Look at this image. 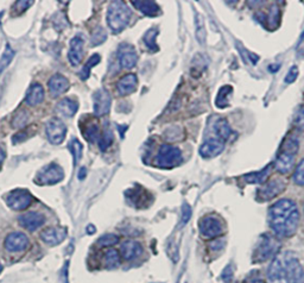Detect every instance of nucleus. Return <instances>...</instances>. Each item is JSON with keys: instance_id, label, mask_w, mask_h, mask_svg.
Here are the masks:
<instances>
[{"instance_id": "4", "label": "nucleus", "mask_w": 304, "mask_h": 283, "mask_svg": "<svg viewBox=\"0 0 304 283\" xmlns=\"http://www.w3.org/2000/svg\"><path fill=\"white\" fill-rule=\"evenodd\" d=\"M182 162V153L178 148L172 147L170 144H163L158 150L156 166L160 169H171L175 168Z\"/></svg>"}, {"instance_id": "6", "label": "nucleus", "mask_w": 304, "mask_h": 283, "mask_svg": "<svg viewBox=\"0 0 304 283\" xmlns=\"http://www.w3.org/2000/svg\"><path fill=\"white\" fill-rule=\"evenodd\" d=\"M199 230L201 236L205 239H213V238L221 236L223 232V224L217 217L207 216L200 220Z\"/></svg>"}, {"instance_id": "8", "label": "nucleus", "mask_w": 304, "mask_h": 283, "mask_svg": "<svg viewBox=\"0 0 304 283\" xmlns=\"http://www.w3.org/2000/svg\"><path fill=\"white\" fill-rule=\"evenodd\" d=\"M46 132L48 141L51 143V144L58 145L65 139L67 126H65V124L61 119L52 118L48 120V123L46 124Z\"/></svg>"}, {"instance_id": "14", "label": "nucleus", "mask_w": 304, "mask_h": 283, "mask_svg": "<svg viewBox=\"0 0 304 283\" xmlns=\"http://www.w3.org/2000/svg\"><path fill=\"white\" fill-rule=\"evenodd\" d=\"M225 148V142L219 138H208L202 143L200 147V155L204 159H213V157L219 156Z\"/></svg>"}, {"instance_id": "26", "label": "nucleus", "mask_w": 304, "mask_h": 283, "mask_svg": "<svg viewBox=\"0 0 304 283\" xmlns=\"http://www.w3.org/2000/svg\"><path fill=\"white\" fill-rule=\"evenodd\" d=\"M132 4L136 6V8H138L139 11L142 12L143 14L149 17H156L158 13H159V6H158L157 2L154 1H132Z\"/></svg>"}, {"instance_id": "47", "label": "nucleus", "mask_w": 304, "mask_h": 283, "mask_svg": "<svg viewBox=\"0 0 304 283\" xmlns=\"http://www.w3.org/2000/svg\"><path fill=\"white\" fill-rule=\"evenodd\" d=\"M31 4V1H18L16 2V6H14V10L17 11V13H22V12L28 10Z\"/></svg>"}, {"instance_id": "23", "label": "nucleus", "mask_w": 304, "mask_h": 283, "mask_svg": "<svg viewBox=\"0 0 304 283\" xmlns=\"http://www.w3.org/2000/svg\"><path fill=\"white\" fill-rule=\"evenodd\" d=\"M294 163H295L294 155H289L279 151L275 162V168L276 170L281 172V174H288V172L291 170V168L294 167Z\"/></svg>"}, {"instance_id": "5", "label": "nucleus", "mask_w": 304, "mask_h": 283, "mask_svg": "<svg viewBox=\"0 0 304 283\" xmlns=\"http://www.w3.org/2000/svg\"><path fill=\"white\" fill-rule=\"evenodd\" d=\"M64 177V171L56 163H50L44 168H42L37 174L36 183L41 186H50V184H56L61 182Z\"/></svg>"}, {"instance_id": "50", "label": "nucleus", "mask_w": 304, "mask_h": 283, "mask_svg": "<svg viewBox=\"0 0 304 283\" xmlns=\"http://www.w3.org/2000/svg\"><path fill=\"white\" fill-rule=\"evenodd\" d=\"M244 283H266L264 281V280L261 279H258V278H254V279H250V280H246Z\"/></svg>"}, {"instance_id": "10", "label": "nucleus", "mask_w": 304, "mask_h": 283, "mask_svg": "<svg viewBox=\"0 0 304 283\" xmlns=\"http://www.w3.org/2000/svg\"><path fill=\"white\" fill-rule=\"evenodd\" d=\"M93 100L94 114L97 115V117H102V115H106L107 113L109 112L112 105V98L111 94H109L106 89H98L93 95Z\"/></svg>"}, {"instance_id": "18", "label": "nucleus", "mask_w": 304, "mask_h": 283, "mask_svg": "<svg viewBox=\"0 0 304 283\" xmlns=\"http://www.w3.org/2000/svg\"><path fill=\"white\" fill-rule=\"evenodd\" d=\"M83 46H85V41H83L82 36H76L70 41V49L68 53V59H69L71 65H79L81 63L83 58Z\"/></svg>"}, {"instance_id": "51", "label": "nucleus", "mask_w": 304, "mask_h": 283, "mask_svg": "<svg viewBox=\"0 0 304 283\" xmlns=\"http://www.w3.org/2000/svg\"><path fill=\"white\" fill-rule=\"evenodd\" d=\"M86 174H87V169H86L85 167H82V168L80 169V172H79V178H80V180H83V178L86 177Z\"/></svg>"}, {"instance_id": "20", "label": "nucleus", "mask_w": 304, "mask_h": 283, "mask_svg": "<svg viewBox=\"0 0 304 283\" xmlns=\"http://www.w3.org/2000/svg\"><path fill=\"white\" fill-rule=\"evenodd\" d=\"M120 252L124 260L133 261L143 254V246L141 243L135 242V240H126L121 244Z\"/></svg>"}, {"instance_id": "24", "label": "nucleus", "mask_w": 304, "mask_h": 283, "mask_svg": "<svg viewBox=\"0 0 304 283\" xmlns=\"http://www.w3.org/2000/svg\"><path fill=\"white\" fill-rule=\"evenodd\" d=\"M271 168H272V165H267L263 170L254 171V172H250V174H246L244 176V181L247 183H253V184H264L267 181V178L270 176Z\"/></svg>"}, {"instance_id": "39", "label": "nucleus", "mask_w": 304, "mask_h": 283, "mask_svg": "<svg viewBox=\"0 0 304 283\" xmlns=\"http://www.w3.org/2000/svg\"><path fill=\"white\" fill-rule=\"evenodd\" d=\"M119 243V237L117 234L113 233H107L101 236L99 239H98V245L100 248H109V246L115 245V244Z\"/></svg>"}, {"instance_id": "49", "label": "nucleus", "mask_w": 304, "mask_h": 283, "mask_svg": "<svg viewBox=\"0 0 304 283\" xmlns=\"http://www.w3.org/2000/svg\"><path fill=\"white\" fill-rule=\"evenodd\" d=\"M210 248L213 250L222 249L223 248V242H221V240H214V242L210 244Z\"/></svg>"}, {"instance_id": "43", "label": "nucleus", "mask_w": 304, "mask_h": 283, "mask_svg": "<svg viewBox=\"0 0 304 283\" xmlns=\"http://www.w3.org/2000/svg\"><path fill=\"white\" fill-rule=\"evenodd\" d=\"M192 207L189 206V204H184L183 207H182V218H181V223H180V227H183L184 225L188 224V222H189L190 218H192Z\"/></svg>"}, {"instance_id": "32", "label": "nucleus", "mask_w": 304, "mask_h": 283, "mask_svg": "<svg viewBox=\"0 0 304 283\" xmlns=\"http://www.w3.org/2000/svg\"><path fill=\"white\" fill-rule=\"evenodd\" d=\"M83 136L85 138L87 139L88 142L94 143V142H99L100 139V130H99V125L97 123H91L86 126L85 131H83Z\"/></svg>"}, {"instance_id": "41", "label": "nucleus", "mask_w": 304, "mask_h": 283, "mask_svg": "<svg viewBox=\"0 0 304 283\" xmlns=\"http://www.w3.org/2000/svg\"><path fill=\"white\" fill-rule=\"evenodd\" d=\"M294 181L300 186H304V159L301 161L296 170H295Z\"/></svg>"}, {"instance_id": "1", "label": "nucleus", "mask_w": 304, "mask_h": 283, "mask_svg": "<svg viewBox=\"0 0 304 283\" xmlns=\"http://www.w3.org/2000/svg\"><path fill=\"white\" fill-rule=\"evenodd\" d=\"M269 220L271 228L276 234L281 237L294 236L300 223L297 205L290 199H281L271 206Z\"/></svg>"}, {"instance_id": "53", "label": "nucleus", "mask_w": 304, "mask_h": 283, "mask_svg": "<svg viewBox=\"0 0 304 283\" xmlns=\"http://www.w3.org/2000/svg\"><path fill=\"white\" fill-rule=\"evenodd\" d=\"M5 156H6V154H5L4 148H1V147H0V166H1V163L4 162Z\"/></svg>"}, {"instance_id": "9", "label": "nucleus", "mask_w": 304, "mask_h": 283, "mask_svg": "<svg viewBox=\"0 0 304 283\" xmlns=\"http://www.w3.org/2000/svg\"><path fill=\"white\" fill-rule=\"evenodd\" d=\"M285 278L288 283H304V269L295 257H285Z\"/></svg>"}, {"instance_id": "11", "label": "nucleus", "mask_w": 304, "mask_h": 283, "mask_svg": "<svg viewBox=\"0 0 304 283\" xmlns=\"http://www.w3.org/2000/svg\"><path fill=\"white\" fill-rule=\"evenodd\" d=\"M4 246L8 252H22L28 249L29 238L22 232H12L6 236Z\"/></svg>"}, {"instance_id": "25", "label": "nucleus", "mask_w": 304, "mask_h": 283, "mask_svg": "<svg viewBox=\"0 0 304 283\" xmlns=\"http://www.w3.org/2000/svg\"><path fill=\"white\" fill-rule=\"evenodd\" d=\"M77 109H79L77 101L69 99V98H65V99L61 100L56 105V112L62 114L63 117H73L77 112Z\"/></svg>"}, {"instance_id": "2", "label": "nucleus", "mask_w": 304, "mask_h": 283, "mask_svg": "<svg viewBox=\"0 0 304 283\" xmlns=\"http://www.w3.org/2000/svg\"><path fill=\"white\" fill-rule=\"evenodd\" d=\"M131 16L130 7L123 1H112L107 10V24L115 34L123 31L129 25Z\"/></svg>"}, {"instance_id": "27", "label": "nucleus", "mask_w": 304, "mask_h": 283, "mask_svg": "<svg viewBox=\"0 0 304 283\" xmlns=\"http://www.w3.org/2000/svg\"><path fill=\"white\" fill-rule=\"evenodd\" d=\"M214 132H215L216 138L225 142L232 135V129L225 119H220L214 124Z\"/></svg>"}, {"instance_id": "55", "label": "nucleus", "mask_w": 304, "mask_h": 283, "mask_svg": "<svg viewBox=\"0 0 304 283\" xmlns=\"http://www.w3.org/2000/svg\"><path fill=\"white\" fill-rule=\"evenodd\" d=\"M2 272V266H1V263H0V273Z\"/></svg>"}, {"instance_id": "19", "label": "nucleus", "mask_w": 304, "mask_h": 283, "mask_svg": "<svg viewBox=\"0 0 304 283\" xmlns=\"http://www.w3.org/2000/svg\"><path fill=\"white\" fill-rule=\"evenodd\" d=\"M48 86H49V91L51 97L57 98L68 91V88H69V81H68L67 77L61 75V74H55V75L50 77Z\"/></svg>"}, {"instance_id": "15", "label": "nucleus", "mask_w": 304, "mask_h": 283, "mask_svg": "<svg viewBox=\"0 0 304 283\" xmlns=\"http://www.w3.org/2000/svg\"><path fill=\"white\" fill-rule=\"evenodd\" d=\"M67 237V228L56 226V227H48L41 233V239L48 245H58Z\"/></svg>"}, {"instance_id": "30", "label": "nucleus", "mask_w": 304, "mask_h": 283, "mask_svg": "<svg viewBox=\"0 0 304 283\" xmlns=\"http://www.w3.org/2000/svg\"><path fill=\"white\" fill-rule=\"evenodd\" d=\"M100 61H101V56L99 54H93V55L88 58L87 63L83 65L82 69L80 70V77H81V80L86 81V80L89 77V75H91L92 68L95 67L98 63H100Z\"/></svg>"}, {"instance_id": "29", "label": "nucleus", "mask_w": 304, "mask_h": 283, "mask_svg": "<svg viewBox=\"0 0 304 283\" xmlns=\"http://www.w3.org/2000/svg\"><path fill=\"white\" fill-rule=\"evenodd\" d=\"M300 149V143L297 141L296 137H287V138L284 139L281 145V153H285L289 155H294V156H296L297 151H299Z\"/></svg>"}, {"instance_id": "35", "label": "nucleus", "mask_w": 304, "mask_h": 283, "mask_svg": "<svg viewBox=\"0 0 304 283\" xmlns=\"http://www.w3.org/2000/svg\"><path fill=\"white\" fill-rule=\"evenodd\" d=\"M195 25H196V38H198L199 43L203 46L205 42V28H204V19L201 14L198 13L195 18Z\"/></svg>"}, {"instance_id": "42", "label": "nucleus", "mask_w": 304, "mask_h": 283, "mask_svg": "<svg viewBox=\"0 0 304 283\" xmlns=\"http://www.w3.org/2000/svg\"><path fill=\"white\" fill-rule=\"evenodd\" d=\"M294 124L297 129L304 130V105L300 106V109L295 113Z\"/></svg>"}, {"instance_id": "21", "label": "nucleus", "mask_w": 304, "mask_h": 283, "mask_svg": "<svg viewBox=\"0 0 304 283\" xmlns=\"http://www.w3.org/2000/svg\"><path fill=\"white\" fill-rule=\"evenodd\" d=\"M137 85H138V79L135 74H126L121 77L117 83L118 93L120 95H129L136 91Z\"/></svg>"}, {"instance_id": "16", "label": "nucleus", "mask_w": 304, "mask_h": 283, "mask_svg": "<svg viewBox=\"0 0 304 283\" xmlns=\"http://www.w3.org/2000/svg\"><path fill=\"white\" fill-rule=\"evenodd\" d=\"M20 226H23L24 228H26L28 231H35L38 227H41L42 225H44L46 223V217L43 214L38 212H29L23 214L18 218Z\"/></svg>"}, {"instance_id": "52", "label": "nucleus", "mask_w": 304, "mask_h": 283, "mask_svg": "<svg viewBox=\"0 0 304 283\" xmlns=\"http://www.w3.org/2000/svg\"><path fill=\"white\" fill-rule=\"evenodd\" d=\"M281 68V64H271L269 65V70L271 71V73H277V70Z\"/></svg>"}, {"instance_id": "22", "label": "nucleus", "mask_w": 304, "mask_h": 283, "mask_svg": "<svg viewBox=\"0 0 304 283\" xmlns=\"http://www.w3.org/2000/svg\"><path fill=\"white\" fill-rule=\"evenodd\" d=\"M44 100V88L42 87L41 83H32L30 86L28 94H26L25 103L29 106H36L38 104L43 103Z\"/></svg>"}, {"instance_id": "12", "label": "nucleus", "mask_w": 304, "mask_h": 283, "mask_svg": "<svg viewBox=\"0 0 304 283\" xmlns=\"http://www.w3.org/2000/svg\"><path fill=\"white\" fill-rule=\"evenodd\" d=\"M285 189V183L281 180H272L269 183L264 184L261 188L257 190V200L258 201H269L271 199L276 198L283 190Z\"/></svg>"}, {"instance_id": "7", "label": "nucleus", "mask_w": 304, "mask_h": 283, "mask_svg": "<svg viewBox=\"0 0 304 283\" xmlns=\"http://www.w3.org/2000/svg\"><path fill=\"white\" fill-rule=\"evenodd\" d=\"M6 204L14 211L26 210L32 202V196L26 189H14L5 196Z\"/></svg>"}, {"instance_id": "37", "label": "nucleus", "mask_w": 304, "mask_h": 283, "mask_svg": "<svg viewBox=\"0 0 304 283\" xmlns=\"http://www.w3.org/2000/svg\"><path fill=\"white\" fill-rule=\"evenodd\" d=\"M13 57H14L13 49L10 47V44H6L4 53H2L1 57H0V74L8 67V64L11 63Z\"/></svg>"}, {"instance_id": "46", "label": "nucleus", "mask_w": 304, "mask_h": 283, "mask_svg": "<svg viewBox=\"0 0 304 283\" xmlns=\"http://www.w3.org/2000/svg\"><path fill=\"white\" fill-rule=\"evenodd\" d=\"M221 278L226 283L231 282L232 278H233V268H232V266H227L223 269Z\"/></svg>"}, {"instance_id": "34", "label": "nucleus", "mask_w": 304, "mask_h": 283, "mask_svg": "<svg viewBox=\"0 0 304 283\" xmlns=\"http://www.w3.org/2000/svg\"><path fill=\"white\" fill-rule=\"evenodd\" d=\"M157 34H158V30L154 29V28H152V29L148 30V31L145 32L144 38H143V40H144L145 46H147L148 49L151 50L152 53L157 52V50H158V46H157V43H156Z\"/></svg>"}, {"instance_id": "28", "label": "nucleus", "mask_w": 304, "mask_h": 283, "mask_svg": "<svg viewBox=\"0 0 304 283\" xmlns=\"http://www.w3.org/2000/svg\"><path fill=\"white\" fill-rule=\"evenodd\" d=\"M233 93V87L229 85L223 86L219 89V93L216 95L215 99V105L219 107V109H225V107L228 106V97Z\"/></svg>"}, {"instance_id": "33", "label": "nucleus", "mask_w": 304, "mask_h": 283, "mask_svg": "<svg viewBox=\"0 0 304 283\" xmlns=\"http://www.w3.org/2000/svg\"><path fill=\"white\" fill-rule=\"evenodd\" d=\"M113 139H114V136H113V132L111 130V127L108 125H106L105 130H103L102 136H100L99 139V148L101 151H106L107 149L112 145Z\"/></svg>"}, {"instance_id": "54", "label": "nucleus", "mask_w": 304, "mask_h": 283, "mask_svg": "<svg viewBox=\"0 0 304 283\" xmlns=\"http://www.w3.org/2000/svg\"><path fill=\"white\" fill-rule=\"evenodd\" d=\"M86 231H87L89 234H92V233H95V231H97V228H95L93 225H88V226H87V228H86Z\"/></svg>"}, {"instance_id": "45", "label": "nucleus", "mask_w": 304, "mask_h": 283, "mask_svg": "<svg viewBox=\"0 0 304 283\" xmlns=\"http://www.w3.org/2000/svg\"><path fill=\"white\" fill-rule=\"evenodd\" d=\"M299 68L296 67V65H294V67L290 68V70H289V73L287 74V76H285V82L287 83H293L296 81L297 76H299Z\"/></svg>"}, {"instance_id": "31", "label": "nucleus", "mask_w": 304, "mask_h": 283, "mask_svg": "<svg viewBox=\"0 0 304 283\" xmlns=\"http://www.w3.org/2000/svg\"><path fill=\"white\" fill-rule=\"evenodd\" d=\"M105 266L108 269H114L120 266V256L114 249H109L105 252Z\"/></svg>"}, {"instance_id": "44", "label": "nucleus", "mask_w": 304, "mask_h": 283, "mask_svg": "<svg viewBox=\"0 0 304 283\" xmlns=\"http://www.w3.org/2000/svg\"><path fill=\"white\" fill-rule=\"evenodd\" d=\"M193 67H195V69H193V75L196 73L201 74L205 67H207V63L204 62V57L202 55H198L193 61Z\"/></svg>"}, {"instance_id": "13", "label": "nucleus", "mask_w": 304, "mask_h": 283, "mask_svg": "<svg viewBox=\"0 0 304 283\" xmlns=\"http://www.w3.org/2000/svg\"><path fill=\"white\" fill-rule=\"evenodd\" d=\"M118 57L121 67L125 69H132L138 62V55H137L135 47L127 43L120 44L118 49Z\"/></svg>"}, {"instance_id": "36", "label": "nucleus", "mask_w": 304, "mask_h": 283, "mask_svg": "<svg viewBox=\"0 0 304 283\" xmlns=\"http://www.w3.org/2000/svg\"><path fill=\"white\" fill-rule=\"evenodd\" d=\"M29 121V113L25 110H20L14 114L13 119H12V127L13 129H23Z\"/></svg>"}, {"instance_id": "3", "label": "nucleus", "mask_w": 304, "mask_h": 283, "mask_svg": "<svg viewBox=\"0 0 304 283\" xmlns=\"http://www.w3.org/2000/svg\"><path fill=\"white\" fill-rule=\"evenodd\" d=\"M277 251H278V242L276 238L267 233L261 234L253 251V263H261L270 260L272 256L276 255Z\"/></svg>"}, {"instance_id": "48", "label": "nucleus", "mask_w": 304, "mask_h": 283, "mask_svg": "<svg viewBox=\"0 0 304 283\" xmlns=\"http://www.w3.org/2000/svg\"><path fill=\"white\" fill-rule=\"evenodd\" d=\"M25 139H28V133H26L25 131H19V132L12 137V142H13V144H18V143L25 141Z\"/></svg>"}, {"instance_id": "38", "label": "nucleus", "mask_w": 304, "mask_h": 283, "mask_svg": "<svg viewBox=\"0 0 304 283\" xmlns=\"http://www.w3.org/2000/svg\"><path fill=\"white\" fill-rule=\"evenodd\" d=\"M69 149L71 151V154H73L74 156V165H77V163L80 162V160H81L82 157V151H83V147L82 144L80 143L79 139L73 138V141L70 142L69 144Z\"/></svg>"}, {"instance_id": "17", "label": "nucleus", "mask_w": 304, "mask_h": 283, "mask_svg": "<svg viewBox=\"0 0 304 283\" xmlns=\"http://www.w3.org/2000/svg\"><path fill=\"white\" fill-rule=\"evenodd\" d=\"M255 18L259 20V23L263 24L267 29L275 30L278 28L279 22H281V11H279L278 6L272 5L267 16L264 13H257Z\"/></svg>"}, {"instance_id": "40", "label": "nucleus", "mask_w": 304, "mask_h": 283, "mask_svg": "<svg viewBox=\"0 0 304 283\" xmlns=\"http://www.w3.org/2000/svg\"><path fill=\"white\" fill-rule=\"evenodd\" d=\"M106 40H107L106 31L102 28H101V26H99V28H98L93 32V35H92L91 43H92V46H93V47L100 46V44H102Z\"/></svg>"}]
</instances>
